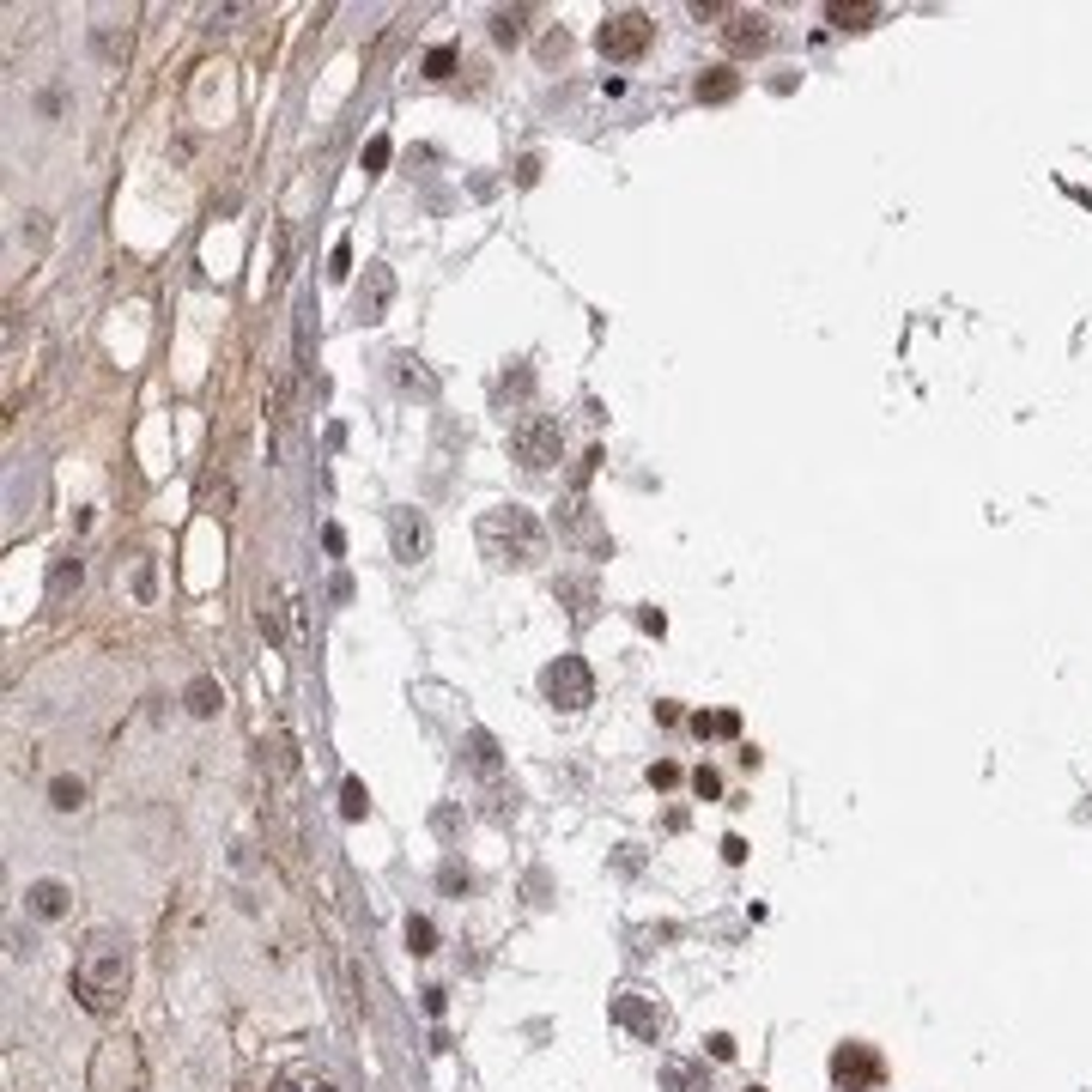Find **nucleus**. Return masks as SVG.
Segmentation results:
<instances>
[{
	"label": "nucleus",
	"mask_w": 1092,
	"mask_h": 1092,
	"mask_svg": "<svg viewBox=\"0 0 1092 1092\" xmlns=\"http://www.w3.org/2000/svg\"><path fill=\"white\" fill-rule=\"evenodd\" d=\"M127 983H134V953H127V941H121L116 929H98V935L80 947V959H73V995H80V1007H86V1013H116L121 1001H127Z\"/></svg>",
	"instance_id": "1"
},
{
	"label": "nucleus",
	"mask_w": 1092,
	"mask_h": 1092,
	"mask_svg": "<svg viewBox=\"0 0 1092 1092\" xmlns=\"http://www.w3.org/2000/svg\"><path fill=\"white\" fill-rule=\"evenodd\" d=\"M480 553L498 571H528L547 559V528L528 504H491L480 516Z\"/></svg>",
	"instance_id": "2"
},
{
	"label": "nucleus",
	"mask_w": 1092,
	"mask_h": 1092,
	"mask_svg": "<svg viewBox=\"0 0 1092 1092\" xmlns=\"http://www.w3.org/2000/svg\"><path fill=\"white\" fill-rule=\"evenodd\" d=\"M86 1087L92 1092H146V1056L134 1038H104L92 1050V1069H86Z\"/></svg>",
	"instance_id": "3"
},
{
	"label": "nucleus",
	"mask_w": 1092,
	"mask_h": 1092,
	"mask_svg": "<svg viewBox=\"0 0 1092 1092\" xmlns=\"http://www.w3.org/2000/svg\"><path fill=\"white\" fill-rule=\"evenodd\" d=\"M510 456L528 468V474H547L559 456H565V425L553 413H522L510 425Z\"/></svg>",
	"instance_id": "4"
},
{
	"label": "nucleus",
	"mask_w": 1092,
	"mask_h": 1092,
	"mask_svg": "<svg viewBox=\"0 0 1092 1092\" xmlns=\"http://www.w3.org/2000/svg\"><path fill=\"white\" fill-rule=\"evenodd\" d=\"M540 692H547V705H553V711L577 717V711H589V705H595V674H589V662H583V656H553V662L540 668Z\"/></svg>",
	"instance_id": "5"
},
{
	"label": "nucleus",
	"mask_w": 1092,
	"mask_h": 1092,
	"mask_svg": "<svg viewBox=\"0 0 1092 1092\" xmlns=\"http://www.w3.org/2000/svg\"><path fill=\"white\" fill-rule=\"evenodd\" d=\"M649 43H656V18H649V12H637V6L607 12L602 31H595V49H602L607 61H637Z\"/></svg>",
	"instance_id": "6"
},
{
	"label": "nucleus",
	"mask_w": 1092,
	"mask_h": 1092,
	"mask_svg": "<svg viewBox=\"0 0 1092 1092\" xmlns=\"http://www.w3.org/2000/svg\"><path fill=\"white\" fill-rule=\"evenodd\" d=\"M717 37H723L728 55H765L771 43H777V24H771V12H759V6H728L723 24H717Z\"/></svg>",
	"instance_id": "7"
},
{
	"label": "nucleus",
	"mask_w": 1092,
	"mask_h": 1092,
	"mask_svg": "<svg viewBox=\"0 0 1092 1092\" xmlns=\"http://www.w3.org/2000/svg\"><path fill=\"white\" fill-rule=\"evenodd\" d=\"M886 1081V1062L874 1044H838L832 1050V1087L838 1092H874Z\"/></svg>",
	"instance_id": "8"
},
{
	"label": "nucleus",
	"mask_w": 1092,
	"mask_h": 1092,
	"mask_svg": "<svg viewBox=\"0 0 1092 1092\" xmlns=\"http://www.w3.org/2000/svg\"><path fill=\"white\" fill-rule=\"evenodd\" d=\"M613 1020H619L625 1032H637L643 1044H662V1038H668V1007L649 1001V995H613Z\"/></svg>",
	"instance_id": "9"
},
{
	"label": "nucleus",
	"mask_w": 1092,
	"mask_h": 1092,
	"mask_svg": "<svg viewBox=\"0 0 1092 1092\" xmlns=\"http://www.w3.org/2000/svg\"><path fill=\"white\" fill-rule=\"evenodd\" d=\"M388 547H395V559H401V565H419V559L431 553V528H425V516H419L413 504L388 510Z\"/></svg>",
	"instance_id": "10"
},
{
	"label": "nucleus",
	"mask_w": 1092,
	"mask_h": 1092,
	"mask_svg": "<svg viewBox=\"0 0 1092 1092\" xmlns=\"http://www.w3.org/2000/svg\"><path fill=\"white\" fill-rule=\"evenodd\" d=\"M388 304H395V267H382V261H370L359 279V292H353V310H359V322H382L388 316Z\"/></svg>",
	"instance_id": "11"
},
{
	"label": "nucleus",
	"mask_w": 1092,
	"mask_h": 1092,
	"mask_svg": "<svg viewBox=\"0 0 1092 1092\" xmlns=\"http://www.w3.org/2000/svg\"><path fill=\"white\" fill-rule=\"evenodd\" d=\"M24 904H31V917H43V923H55V917H67V904H73V892H67L61 880H31V886H24Z\"/></svg>",
	"instance_id": "12"
},
{
	"label": "nucleus",
	"mask_w": 1092,
	"mask_h": 1092,
	"mask_svg": "<svg viewBox=\"0 0 1092 1092\" xmlns=\"http://www.w3.org/2000/svg\"><path fill=\"white\" fill-rule=\"evenodd\" d=\"M80 583H86V565H80L73 553H55V565H49V607L80 595Z\"/></svg>",
	"instance_id": "13"
},
{
	"label": "nucleus",
	"mask_w": 1092,
	"mask_h": 1092,
	"mask_svg": "<svg viewBox=\"0 0 1092 1092\" xmlns=\"http://www.w3.org/2000/svg\"><path fill=\"white\" fill-rule=\"evenodd\" d=\"M522 37H528V6H498V12H491V43L516 49Z\"/></svg>",
	"instance_id": "14"
},
{
	"label": "nucleus",
	"mask_w": 1092,
	"mask_h": 1092,
	"mask_svg": "<svg viewBox=\"0 0 1092 1092\" xmlns=\"http://www.w3.org/2000/svg\"><path fill=\"white\" fill-rule=\"evenodd\" d=\"M692 92H698V104H728V98L740 92V73H728V67H705Z\"/></svg>",
	"instance_id": "15"
},
{
	"label": "nucleus",
	"mask_w": 1092,
	"mask_h": 1092,
	"mask_svg": "<svg viewBox=\"0 0 1092 1092\" xmlns=\"http://www.w3.org/2000/svg\"><path fill=\"white\" fill-rule=\"evenodd\" d=\"M183 705H189V717H213V711L225 705V692H219V680H213V674H201V680H189Z\"/></svg>",
	"instance_id": "16"
},
{
	"label": "nucleus",
	"mask_w": 1092,
	"mask_h": 1092,
	"mask_svg": "<svg viewBox=\"0 0 1092 1092\" xmlns=\"http://www.w3.org/2000/svg\"><path fill=\"white\" fill-rule=\"evenodd\" d=\"M662 1087L668 1092H711V1075L698 1062H662Z\"/></svg>",
	"instance_id": "17"
},
{
	"label": "nucleus",
	"mask_w": 1092,
	"mask_h": 1092,
	"mask_svg": "<svg viewBox=\"0 0 1092 1092\" xmlns=\"http://www.w3.org/2000/svg\"><path fill=\"white\" fill-rule=\"evenodd\" d=\"M401 370H395V376H401V388H407V395H425V401H431V395H437V376H431V370H425V359H413V353H401Z\"/></svg>",
	"instance_id": "18"
},
{
	"label": "nucleus",
	"mask_w": 1092,
	"mask_h": 1092,
	"mask_svg": "<svg viewBox=\"0 0 1092 1092\" xmlns=\"http://www.w3.org/2000/svg\"><path fill=\"white\" fill-rule=\"evenodd\" d=\"M273 1092H341L328 1075H316V1069H285L279 1081H273Z\"/></svg>",
	"instance_id": "19"
},
{
	"label": "nucleus",
	"mask_w": 1092,
	"mask_h": 1092,
	"mask_svg": "<svg viewBox=\"0 0 1092 1092\" xmlns=\"http://www.w3.org/2000/svg\"><path fill=\"white\" fill-rule=\"evenodd\" d=\"M880 12H886V6H844V0H838V6H826V18H832L838 31H868Z\"/></svg>",
	"instance_id": "20"
},
{
	"label": "nucleus",
	"mask_w": 1092,
	"mask_h": 1092,
	"mask_svg": "<svg viewBox=\"0 0 1092 1092\" xmlns=\"http://www.w3.org/2000/svg\"><path fill=\"white\" fill-rule=\"evenodd\" d=\"M92 43H98V61H110V67H116V61H127V31H116V24H98V31H92Z\"/></svg>",
	"instance_id": "21"
},
{
	"label": "nucleus",
	"mask_w": 1092,
	"mask_h": 1092,
	"mask_svg": "<svg viewBox=\"0 0 1092 1092\" xmlns=\"http://www.w3.org/2000/svg\"><path fill=\"white\" fill-rule=\"evenodd\" d=\"M49 808H61V814L86 808V783H80V777H55V783H49Z\"/></svg>",
	"instance_id": "22"
},
{
	"label": "nucleus",
	"mask_w": 1092,
	"mask_h": 1092,
	"mask_svg": "<svg viewBox=\"0 0 1092 1092\" xmlns=\"http://www.w3.org/2000/svg\"><path fill=\"white\" fill-rule=\"evenodd\" d=\"M468 765H474V771H498V740H491L485 728L468 734Z\"/></svg>",
	"instance_id": "23"
},
{
	"label": "nucleus",
	"mask_w": 1092,
	"mask_h": 1092,
	"mask_svg": "<svg viewBox=\"0 0 1092 1092\" xmlns=\"http://www.w3.org/2000/svg\"><path fill=\"white\" fill-rule=\"evenodd\" d=\"M559 602H571V613L583 619L589 602H595V583H583V577H559Z\"/></svg>",
	"instance_id": "24"
},
{
	"label": "nucleus",
	"mask_w": 1092,
	"mask_h": 1092,
	"mask_svg": "<svg viewBox=\"0 0 1092 1092\" xmlns=\"http://www.w3.org/2000/svg\"><path fill=\"white\" fill-rule=\"evenodd\" d=\"M407 947H413V953H437V929H431V917H407Z\"/></svg>",
	"instance_id": "25"
},
{
	"label": "nucleus",
	"mask_w": 1092,
	"mask_h": 1092,
	"mask_svg": "<svg viewBox=\"0 0 1092 1092\" xmlns=\"http://www.w3.org/2000/svg\"><path fill=\"white\" fill-rule=\"evenodd\" d=\"M364 808H370L364 783H359V777H347V783H341V814H347V820H364Z\"/></svg>",
	"instance_id": "26"
},
{
	"label": "nucleus",
	"mask_w": 1092,
	"mask_h": 1092,
	"mask_svg": "<svg viewBox=\"0 0 1092 1092\" xmlns=\"http://www.w3.org/2000/svg\"><path fill=\"white\" fill-rule=\"evenodd\" d=\"M692 728H698V734H740V717H734V711H717V717H692Z\"/></svg>",
	"instance_id": "27"
},
{
	"label": "nucleus",
	"mask_w": 1092,
	"mask_h": 1092,
	"mask_svg": "<svg viewBox=\"0 0 1092 1092\" xmlns=\"http://www.w3.org/2000/svg\"><path fill=\"white\" fill-rule=\"evenodd\" d=\"M456 73V49H431L425 55V80H450Z\"/></svg>",
	"instance_id": "28"
},
{
	"label": "nucleus",
	"mask_w": 1092,
	"mask_h": 1092,
	"mask_svg": "<svg viewBox=\"0 0 1092 1092\" xmlns=\"http://www.w3.org/2000/svg\"><path fill=\"white\" fill-rule=\"evenodd\" d=\"M692 789H698L705 801H717V795H723V777H717L711 765H698V771H692Z\"/></svg>",
	"instance_id": "29"
},
{
	"label": "nucleus",
	"mask_w": 1092,
	"mask_h": 1092,
	"mask_svg": "<svg viewBox=\"0 0 1092 1092\" xmlns=\"http://www.w3.org/2000/svg\"><path fill=\"white\" fill-rule=\"evenodd\" d=\"M437 886H444V892H468V868H456V862H444V874H437Z\"/></svg>",
	"instance_id": "30"
},
{
	"label": "nucleus",
	"mask_w": 1092,
	"mask_h": 1092,
	"mask_svg": "<svg viewBox=\"0 0 1092 1092\" xmlns=\"http://www.w3.org/2000/svg\"><path fill=\"white\" fill-rule=\"evenodd\" d=\"M382 164H388V140H382V134H376V140H370V146H364V170H382Z\"/></svg>",
	"instance_id": "31"
},
{
	"label": "nucleus",
	"mask_w": 1092,
	"mask_h": 1092,
	"mask_svg": "<svg viewBox=\"0 0 1092 1092\" xmlns=\"http://www.w3.org/2000/svg\"><path fill=\"white\" fill-rule=\"evenodd\" d=\"M565 49H571V37H565V31H553V37L540 43V55H547V61H565Z\"/></svg>",
	"instance_id": "32"
},
{
	"label": "nucleus",
	"mask_w": 1092,
	"mask_h": 1092,
	"mask_svg": "<svg viewBox=\"0 0 1092 1092\" xmlns=\"http://www.w3.org/2000/svg\"><path fill=\"white\" fill-rule=\"evenodd\" d=\"M649 783H656V789H674V783H680V771L662 759V765H649Z\"/></svg>",
	"instance_id": "33"
},
{
	"label": "nucleus",
	"mask_w": 1092,
	"mask_h": 1092,
	"mask_svg": "<svg viewBox=\"0 0 1092 1092\" xmlns=\"http://www.w3.org/2000/svg\"><path fill=\"white\" fill-rule=\"evenodd\" d=\"M711 1056H717V1062H728V1056H734V1038H728V1032H717V1038H711Z\"/></svg>",
	"instance_id": "34"
},
{
	"label": "nucleus",
	"mask_w": 1092,
	"mask_h": 1092,
	"mask_svg": "<svg viewBox=\"0 0 1092 1092\" xmlns=\"http://www.w3.org/2000/svg\"><path fill=\"white\" fill-rule=\"evenodd\" d=\"M746 1092H765V1087H746Z\"/></svg>",
	"instance_id": "35"
}]
</instances>
